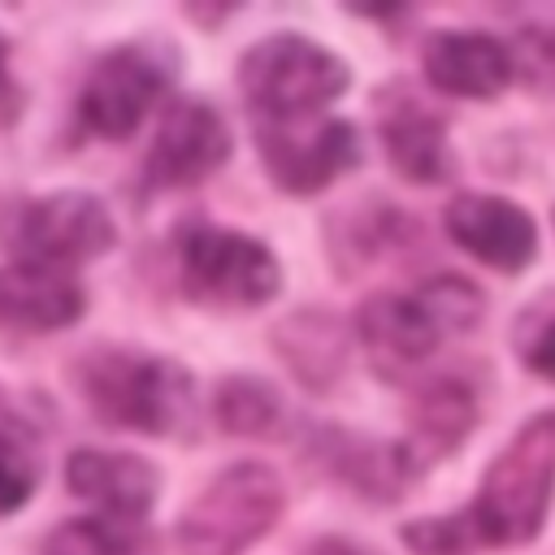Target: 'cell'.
Masks as SVG:
<instances>
[{
  "mask_svg": "<svg viewBox=\"0 0 555 555\" xmlns=\"http://www.w3.org/2000/svg\"><path fill=\"white\" fill-rule=\"evenodd\" d=\"M325 460L351 490L382 503L399 499L416 477V464L403 442H377L360 434H325Z\"/></svg>",
  "mask_w": 555,
  "mask_h": 555,
  "instance_id": "obj_18",
  "label": "cell"
},
{
  "mask_svg": "<svg viewBox=\"0 0 555 555\" xmlns=\"http://www.w3.org/2000/svg\"><path fill=\"white\" fill-rule=\"evenodd\" d=\"M421 69L442 95L490 100L512 82L516 56L503 39L486 30H434L421 48Z\"/></svg>",
  "mask_w": 555,
  "mask_h": 555,
  "instance_id": "obj_12",
  "label": "cell"
},
{
  "mask_svg": "<svg viewBox=\"0 0 555 555\" xmlns=\"http://www.w3.org/2000/svg\"><path fill=\"white\" fill-rule=\"evenodd\" d=\"M343 221H347V230H343V238H334V251L347 247L356 264L382 256V251L395 243V234L403 230V217H399L390 204H382V199H369V204L347 208Z\"/></svg>",
  "mask_w": 555,
  "mask_h": 555,
  "instance_id": "obj_21",
  "label": "cell"
},
{
  "mask_svg": "<svg viewBox=\"0 0 555 555\" xmlns=\"http://www.w3.org/2000/svg\"><path fill=\"white\" fill-rule=\"evenodd\" d=\"M87 295L61 269L9 264L0 269V325L9 330H65L82 317Z\"/></svg>",
  "mask_w": 555,
  "mask_h": 555,
  "instance_id": "obj_15",
  "label": "cell"
},
{
  "mask_svg": "<svg viewBox=\"0 0 555 555\" xmlns=\"http://www.w3.org/2000/svg\"><path fill=\"white\" fill-rule=\"evenodd\" d=\"M273 351L308 390H334L347 369V325L325 308H299L273 330Z\"/></svg>",
  "mask_w": 555,
  "mask_h": 555,
  "instance_id": "obj_17",
  "label": "cell"
},
{
  "mask_svg": "<svg viewBox=\"0 0 555 555\" xmlns=\"http://www.w3.org/2000/svg\"><path fill=\"white\" fill-rule=\"evenodd\" d=\"M442 225H447L451 243H460L468 256H477L481 264H490L499 273H520L538 256L533 217L503 195L464 191L447 204Z\"/></svg>",
  "mask_w": 555,
  "mask_h": 555,
  "instance_id": "obj_11",
  "label": "cell"
},
{
  "mask_svg": "<svg viewBox=\"0 0 555 555\" xmlns=\"http://www.w3.org/2000/svg\"><path fill=\"white\" fill-rule=\"evenodd\" d=\"M173 74H178V48H169L165 39H130L108 48L82 82L78 95L82 126L113 143L130 139L147 117V108L169 91Z\"/></svg>",
  "mask_w": 555,
  "mask_h": 555,
  "instance_id": "obj_7",
  "label": "cell"
},
{
  "mask_svg": "<svg viewBox=\"0 0 555 555\" xmlns=\"http://www.w3.org/2000/svg\"><path fill=\"white\" fill-rule=\"evenodd\" d=\"M43 555H139V546L121 529V520L78 516V520L56 525L43 538Z\"/></svg>",
  "mask_w": 555,
  "mask_h": 555,
  "instance_id": "obj_20",
  "label": "cell"
},
{
  "mask_svg": "<svg viewBox=\"0 0 555 555\" xmlns=\"http://www.w3.org/2000/svg\"><path fill=\"white\" fill-rule=\"evenodd\" d=\"M399 538L416 551V555H468V551H481L473 525H468V512H455V516H425V520H412L399 529Z\"/></svg>",
  "mask_w": 555,
  "mask_h": 555,
  "instance_id": "obj_22",
  "label": "cell"
},
{
  "mask_svg": "<svg viewBox=\"0 0 555 555\" xmlns=\"http://www.w3.org/2000/svg\"><path fill=\"white\" fill-rule=\"evenodd\" d=\"M178 269L186 295L217 308H256L282 291L278 256L260 238L212 221H186L178 230Z\"/></svg>",
  "mask_w": 555,
  "mask_h": 555,
  "instance_id": "obj_5",
  "label": "cell"
},
{
  "mask_svg": "<svg viewBox=\"0 0 555 555\" xmlns=\"http://www.w3.org/2000/svg\"><path fill=\"white\" fill-rule=\"evenodd\" d=\"M377 130H382V147H386V160L408 178V182H421V186H434V182H447L451 178V143H447V121L425 108L416 95H395L382 104V117H377Z\"/></svg>",
  "mask_w": 555,
  "mask_h": 555,
  "instance_id": "obj_14",
  "label": "cell"
},
{
  "mask_svg": "<svg viewBox=\"0 0 555 555\" xmlns=\"http://www.w3.org/2000/svg\"><path fill=\"white\" fill-rule=\"evenodd\" d=\"M22 104H26V91L17 87V78L9 69V39L0 30V126H13L17 113H22Z\"/></svg>",
  "mask_w": 555,
  "mask_h": 555,
  "instance_id": "obj_26",
  "label": "cell"
},
{
  "mask_svg": "<svg viewBox=\"0 0 555 555\" xmlns=\"http://www.w3.org/2000/svg\"><path fill=\"white\" fill-rule=\"evenodd\" d=\"M308 555H377L373 546H360L351 538H317Z\"/></svg>",
  "mask_w": 555,
  "mask_h": 555,
  "instance_id": "obj_27",
  "label": "cell"
},
{
  "mask_svg": "<svg viewBox=\"0 0 555 555\" xmlns=\"http://www.w3.org/2000/svg\"><path fill=\"white\" fill-rule=\"evenodd\" d=\"M78 390L95 421L139 434H173L195 408V377L178 360L126 347H100L82 356Z\"/></svg>",
  "mask_w": 555,
  "mask_h": 555,
  "instance_id": "obj_2",
  "label": "cell"
},
{
  "mask_svg": "<svg viewBox=\"0 0 555 555\" xmlns=\"http://www.w3.org/2000/svg\"><path fill=\"white\" fill-rule=\"evenodd\" d=\"M212 416L234 438H269L282 429V395L264 377L234 373L212 390Z\"/></svg>",
  "mask_w": 555,
  "mask_h": 555,
  "instance_id": "obj_19",
  "label": "cell"
},
{
  "mask_svg": "<svg viewBox=\"0 0 555 555\" xmlns=\"http://www.w3.org/2000/svg\"><path fill=\"white\" fill-rule=\"evenodd\" d=\"M65 486L78 499L104 507V516H113V520H139L156 503L160 473H156L152 460L130 455V451L78 447L65 460Z\"/></svg>",
  "mask_w": 555,
  "mask_h": 555,
  "instance_id": "obj_13",
  "label": "cell"
},
{
  "mask_svg": "<svg viewBox=\"0 0 555 555\" xmlns=\"http://www.w3.org/2000/svg\"><path fill=\"white\" fill-rule=\"evenodd\" d=\"M230 160V126L204 100H173L143 160L147 191H182L212 178Z\"/></svg>",
  "mask_w": 555,
  "mask_h": 555,
  "instance_id": "obj_9",
  "label": "cell"
},
{
  "mask_svg": "<svg viewBox=\"0 0 555 555\" xmlns=\"http://www.w3.org/2000/svg\"><path fill=\"white\" fill-rule=\"evenodd\" d=\"M256 143L269 178L291 195H312L360 160L356 126L343 117H325L312 130H299L295 121H264L256 130Z\"/></svg>",
  "mask_w": 555,
  "mask_h": 555,
  "instance_id": "obj_10",
  "label": "cell"
},
{
  "mask_svg": "<svg viewBox=\"0 0 555 555\" xmlns=\"http://www.w3.org/2000/svg\"><path fill=\"white\" fill-rule=\"evenodd\" d=\"M282 507L286 490L269 464H230L178 516V546L182 555H243L278 525Z\"/></svg>",
  "mask_w": 555,
  "mask_h": 555,
  "instance_id": "obj_3",
  "label": "cell"
},
{
  "mask_svg": "<svg viewBox=\"0 0 555 555\" xmlns=\"http://www.w3.org/2000/svg\"><path fill=\"white\" fill-rule=\"evenodd\" d=\"M512 56L516 69H525L533 82H555V30H525Z\"/></svg>",
  "mask_w": 555,
  "mask_h": 555,
  "instance_id": "obj_24",
  "label": "cell"
},
{
  "mask_svg": "<svg viewBox=\"0 0 555 555\" xmlns=\"http://www.w3.org/2000/svg\"><path fill=\"white\" fill-rule=\"evenodd\" d=\"M555 499V408L533 412L481 473L464 507L481 546H525L542 533Z\"/></svg>",
  "mask_w": 555,
  "mask_h": 555,
  "instance_id": "obj_1",
  "label": "cell"
},
{
  "mask_svg": "<svg viewBox=\"0 0 555 555\" xmlns=\"http://www.w3.org/2000/svg\"><path fill=\"white\" fill-rule=\"evenodd\" d=\"M351 82V69L330 48L282 30L260 43H251L238 61V87L256 104V113L273 121H304L321 113L330 100H338Z\"/></svg>",
  "mask_w": 555,
  "mask_h": 555,
  "instance_id": "obj_4",
  "label": "cell"
},
{
  "mask_svg": "<svg viewBox=\"0 0 555 555\" xmlns=\"http://www.w3.org/2000/svg\"><path fill=\"white\" fill-rule=\"evenodd\" d=\"M477 425V395L460 377H429L412 399V425H408V455L421 468L451 455Z\"/></svg>",
  "mask_w": 555,
  "mask_h": 555,
  "instance_id": "obj_16",
  "label": "cell"
},
{
  "mask_svg": "<svg viewBox=\"0 0 555 555\" xmlns=\"http://www.w3.org/2000/svg\"><path fill=\"white\" fill-rule=\"evenodd\" d=\"M35 486H39L35 451L17 434L0 429V512H17L35 494Z\"/></svg>",
  "mask_w": 555,
  "mask_h": 555,
  "instance_id": "obj_23",
  "label": "cell"
},
{
  "mask_svg": "<svg viewBox=\"0 0 555 555\" xmlns=\"http://www.w3.org/2000/svg\"><path fill=\"white\" fill-rule=\"evenodd\" d=\"M356 334L369 347L373 369L386 382H403L425 360H434L438 343L451 338L447 317L429 299L425 282L412 291H377L356 308Z\"/></svg>",
  "mask_w": 555,
  "mask_h": 555,
  "instance_id": "obj_8",
  "label": "cell"
},
{
  "mask_svg": "<svg viewBox=\"0 0 555 555\" xmlns=\"http://www.w3.org/2000/svg\"><path fill=\"white\" fill-rule=\"evenodd\" d=\"M0 238L22 264L56 269L104 256L117 243V221L91 191H52L13 204L0 217Z\"/></svg>",
  "mask_w": 555,
  "mask_h": 555,
  "instance_id": "obj_6",
  "label": "cell"
},
{
  "mask_svg": "<svg viewBox=\"0 0 555 555\" xmlns=\"http://www.w3.org/2000/svg\"><path fill=\"white\" fill-rule=\"evenodd\" d=\"M520 356H525V364H529L538 377L555 382V317L542 321V325L520 343Z\"/></svg>",
  "mask_w": 555,
  "mask_h": 555,
  "instance_id": "obj_25",
  "label": "cell"
}]
</instances>
